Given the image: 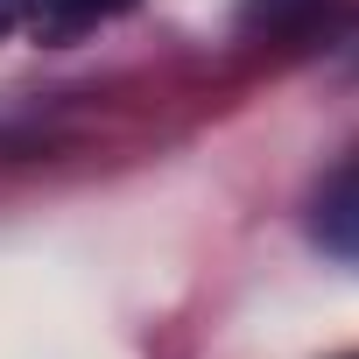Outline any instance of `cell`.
I'll use <instances>...</instances> for the list:
<instances>
[{
  "label": "cell",
  "mask_w": 359,
  "mask_h": 359,
  "mask_svg": "<svg viewBox=\"0 0 359 359\" xmlns=\"http://www.w3.org/2000/svg\"><path fill=\"white\" fill-rule=\"evenodd\" d=\"M22 29V0H0V36H15Z\"/></svg>",
  "instance_id": "obj_3"
},
{
  "label": "cell",
  "mask_w": 359,
  "mask_h": 359,
  "mask_svg": "<svg viewBox=\"0 0 359 359\" xmlns=\"http://www.w3.org/2000/svg\"><path fill=\"white\" fill-rule=\"evenodd\" d=\"M310 240L331 261H359V148L317 184V198H310Z\"/></svg>",
  "instance_id": "obj_1"
},
{
  "label": "cell",
  "mask_w": 359,
  "mask_h": 359,
  "mask_svg": "<svg viewBox=\"0 0 359 359\" xmlns=\"http://www.w3.org/2000/svg\"><path fill=\"white\" fill-rule=\"evenodd\" d=\"M134 8L141 0H22V36L43 43V50H64V43H85V36L113 29Z\"/></svg>",
  "instance_id": "obj_2"
}]
</instances>
